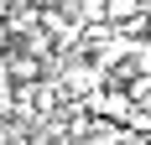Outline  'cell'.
<instances>
[{"label": "cell", "mask_w": 151, "mask_h": 145, "mask_svg": "<svg viewBox=\"0 0 151 145\" xmlns=\"http://www.w3.org/2000/svg\"><path fill=\"white\" fill-rule=\"evenodd\" d=\"M136 11H141V0H104V16H109V21H130Z\"/></svg>", "instance_id": "7a4b0ae2"}, {"label": "cell", "mask_w": 151, "mask_h": 145, "mask_svg": "<svg viewBox=\"0 0 151 145\" xmlns=\"http://www.w3.org/2000/svg\"><path fill=\"white\" fill-rule=\"evenodd\" d=\"M5 47H11V21L0 16V52H5Z\"/></svg>", "instance_id": "277c9868"}, {"label": "cell", "mask_w": 151, "mask_h": 145, "mask_svg": "<svg viewBox=\"0 0 151 145\" xmlns=\"http://www.w3.org/2000/svg\"><path fill=\"white\" fill-rule=\"evenodd\" d=\"M0 68H5V83H37V78H47V62L37 52H26V47H16V52L5 47Z\"/></svg>", "instance_id": "6da1fadb"}, {"label": "cell", "mask_w": 151, "mask_h": 145, "mask_svg": "<svg viewBox=\"0 0 151 145\" xmlns=\"http://www.w3.org/2000/svg\"><path fill=\"white\" fill-rule=\"evenodd\" d=\"M63 78H68V88H94V72L89 68H68Z\"/></svg>", "instance_id": "3957f363"}, {"label": "cell", "mask_w": 151, "mask_h": 145, "mask_svg": "<svg viewBox=\"0 0 151 145\" xmlns=\"http://www.w3.org/2000/svg\"><path fill=\"white\" fill-rule=\"evenodd\" d=\"M37 11H58V5H68V0H31Z\"/></svg>", "instance_id": "5b68a950"}]
</instances>
